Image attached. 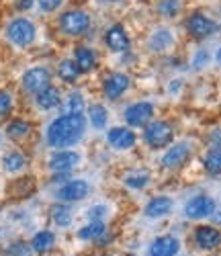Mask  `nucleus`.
<instances>
[{
  "instance_id": "1",
  "label": "nucleus",
  "mask_w": 221,
  "mask_h": 256,
  "mask_svg": "<svg viewBox=\"0 0 221 256\" xmlns=\"http://www.w3.org/2000/svg\"><path fill=\"white\" fill-rule=\"evenodd\" d=\"M86 130L84 115H62L48 127V144L52 148H68L74 146Z\"/></svg>"
},
{
  "instance_id": "2",
  "label": "nucleus",
  "mask_w": 221,
  "mask_h": 256,
  "mask_svg": "<svg viewBox=\"0 0 221 256\" xmlns=\"http://www.w3.org/2000/svg\"><path fill=\"white\" fill-rule=\"evenodd\" d=\"M172 138H174V130L168 121H152L144 132V140L152 148H164L172 142Z\"/></svg>"
},
{
  "instance_id": "3",
  "label": "nucleus",
  "mask_w": 221,
  "mask_h": 256,
  "mask_svg": "<svg viewBox=\"0 0 221 256\" xmlns=\"http://www.w3.org/2000/svg\"><path fill=\"white\" fill-rule=\"evenodd\" d=\"M60 27L66 35H84L90 27V16H88L84 10H68L60 16Z\"/></svg>"
},
{
  "instance_id": "4",
  "label": "nucleus",
  "mask_w": 221,
  "mask_h": 256,
  "mask_svg": "<svg viewBox=\"0 0 221 256\" xmlns=\"http://www.w3.org/2000/svg\"><path fill=\"white\" fill-rule=\"evenodd\" d=\"M6 37L18 48H27L33 44L35 39V27L27 18H14L12 23L6 27Z\"/></svg>"
},
{
  "instance_id": "5",
  "label": "nucleus",
  "mask_w": 221,
  "mask_h": 256,
  "mask_svg": "<svg viewBox=\"0 0 221 256\" xmlns=\"http://www.w3.org/2000/svg\"><path fill=\"white\" fill-rule=\"evenodd\" d=\"M215 211V201L207 195H196L192 197L186 207H184V213L188 220H203V218H211Z\"/></svg>"
},
{
  "instance_id": "6",
  "label": "nucleus",
  "mask_w": 221,
  "mask_h": 256,
  "mask_svg": "<svg viewBox=\"0 0 221 256\" xmlns=\"http://www.w3.org/2000/svg\"><path fill=\"white\" fill-rule=\"evenodd\" d=\"M50 82H52V74L48 68H31L25 72L23 76V88L27 92H41L43 88H48L50 86Z\"/></svg>"
},
{
  "instance_id": "7",
  "label": "nucleus",
  "mask_w": 221,
  "mask_h": 256,
  "mask_svg": "<svg viewBox=\"0 0 221 256\" xmlns=\"http://www.w3.org/2000/svg\"><path fill=\"white\" fill-rule=\"evenodd\" d=\"M186 31L192 35V37H211L215 31H217V25H215V20L205 16L203 12H194L188 16L186 20Z\"/></svg>"
},
{
  "instance_id": "8",
  "label": "nucleus",
  "mask_w": 221,
  "mask_h": 256,
  "mask_svg": "<svg viewBox=\"0 0 221 256\" xmlns=\"http://www.w3.org/2000/svg\"><path fill=\"white\" fill-rule=\"evenodd\" d=\"M154 117V104L152 102H134L125 109V121L134 127L148 125Z\"/></svg>"
},
{
  "instance_id": "9",
  "label": "nucleus",
  "mask_w": 221,
  "mask_h": 256,
  "mask_svg": "<svg viewBox=\"0 0 221 256\" xmlns=\"http://www.w3.org/2000/svg\"><path fill=\"white\" fill-rule=\"evenodd\" d=\"M106 142L115 148V150H129L134 148L138 138L129 127H110L106 132Z\"/></svg>"
},
{
  "instance_id": "10",
  "label": "nucleus",
  "mask_w": 221,
  "mask_h": 256,
  "mask_svg": "<svg viewBox=\"0 0 221 256\" xmlns=\"http://www.w3.org/2000/svg\"><path fill=\"white\" fill-rule=\"evenodd\" d=\"M88 193H90V186H88V182L82 180V178H74V180L66 182L60 188L58 197L62 201H66V203H72V201H82L84 197H88Z\"/></svg>"
},
{
  "instance_id": "11",
  "label": "nucleus",
  "mask_w": 221,
  "mask_h": 256,
  "mask_svg": "<svg viewBox=\"0 0 221 256\" xmlns=\"http://www.w3.org/2000/svg\"><path fill=\"white\" fill-rule=\"evenodd\" d=\"M194 242L203 250H215L221 246V232L215 226H198L194 230Z\"/></svg>"
},
{
  "instance_id": "12",
  "label": "nucleus",
  "mask_w": 221,
  "mask_h": 256,
  "mask_svg": "<svg viewBox=\"0 0 221 256\" xmlns=\"http://www.w3.org/2000/svg\"><path fill=\"white\" fill-rule=\"evenodd\" d=\"M190 146L186 142H180V144H174L170 150L164 154L162 158V164L164 168H180L188 158H190Z\"/></svg>"
},
{
  "instance_id": "13",
  "label": "nucleus",
  "mask_w": 221,
  "mask_h": 256,
  "mask_svg": "<svg viewBox=\"0 0 221 256\" xmlns=\"http://www.w3.org/2000/svg\"><path fill=\"white\" fill-rule=\"evenodd\" d=\"M127 88H129V78L125 74H121V72L108 74L104 78V82H102V90H104L106 98H110V100L119 98Z\"/></svg>"
},
{
  "instance_id": "14",
  "label": "nucleus",
  "mask_w": 221,
  "mask_h": 256,
  "mask_svg": "<svg viewBox=\"0 0 221 256\" xmlns=\"http://www.w3.org/2000/svg\"><path fill=\"white\" fill-rule=\"evenodd\" d=\"M180 250V242L174 236H160L152 242L150 256H176Z\"/></svg>"
},
{
  "instance_id": "15",
  "label": "nucleus",
  "mask_w": 221,
  "mask_h": 256,
  "mask_svg": "<svg viewBox=\"0 0 221 256\" xmlns=\"http://www.w3.org/2000/svg\"><path fill=\"white\" fill-rule=\"evenodd\" d=\"M80 162V156L76 152H70V150H62V152H56L50 160V168L54 170V172H68V170H72L76 164Z\"/></svg>"
},
{
  "instance_id": "16",
  "label": "nucleus",
  "mask_w": 221,
  "mask_h": 256,
  "mask_svg": "<svg viewBox=\"0 0 221 256\" xmlns=\"http://www.w3.org/2000/svg\"><path fill=\"white\" fill-rule=\"evenodd\" d=\"M104 41L113 52H125L129 48V35H127L123 25H113L110 27L106 31V35H104Z\"/></svg>"
},
{
  "instance_id": "17",
  "label": "nucleus",
  "mask_w": 221,
  "mask_h": 256,
  "mask_svg": "<svg viewBox=\"0 0 221 256\" xmlns=\"http://www.w3.org/2000/svg\"><path fill=\"white\" fill-rule=\"evenodd\" d=\"M35 96H37V98H35L37 106H39V109H43V111L56 109V106L60 104V100H62V94H60V90H58L56 86H52V84H50L48 88H43L41 92H37Z\"/></svg>"
},
{
  "instance_id": "18",
  "label": "nucleus",
  "mask_w": 221,
  "mask_h": 256,
  "mask_svg": "<svg viewBox=\"0 0 221 256\" xmlns=\"http://www.w3.org/2000/svg\"><path fill=\"white\" fill-rule=\"evenodd\" d=\"M170 209H172V199L170 197H154L146 205V216L152 218V220H158V218L168 216Z\"/></svg>"
},
{
  "instance_id": "19",
  "label": "nucleus",
  "mask_w": 221,
  "mask_h": 256,
  "mask_svg": "<svg viewBox=\"0 0 221 256\" xmlns=\"http://www.w3.org/2000/svg\"><path fill=\"white\" fill-rule=\"evenodd\" d=\"M74 62L80 72H90L96 68V54L90 48H78L74 54Z\"/></svg>"
},
{
  "instance_id": "20",
  "label": "nucleus",
  "mask_w": 221,
  "mask_h": 256,
  "mask_svg": "<svg viewBox=\"0 0 221 256\" xmlns=\"http://www.w3.org/2000/svg\"><path fill=\"white\" fill-rule=\"evenodd\" d=\"M54 244H56V236H54L52 232L43 230V232H39V234H35V236H33V240H31V250L43 254V252L52 250Z\"/></svg>"
},
{
  "instance_id": "21",
  "label": "nucleus",
  "mask_w": 221,
  "mask_h": 256,
  "mask_svg": "<svg viewBox=\"0 0 221 256\" xmlns=\"http://www.w3.org/2000/svg\"><path fill=\"white\" fill-rule=\"evenodd\" d=\"M203 164H205V168L209 170V172L221 174V144H215L211 150L205 154Z\"/></svg>"
},
{
  "instance_id": "22",
  "label": "nucleus",
  "mask_w": 221,
  "mask_h": 256,
  "mask_svg": "<svg viewBox=\"0 0 221 256\" xmlns=\"http://www.w3.org/2000/svg\"><path fill=\"white\" fill-rule=\"evenodd\" d=\"M58 74L64 82H76L80 76V68L76 66V62L72 60H64L60 66H58Z\"/></svg>"
},
{
  "instance_id": "23",
  "label": "nucleus",
  "mask_w": 221,
  "mask_h": 256,
  "mask_svg": "<svg viewBox=\"0 0 221 256\" xmlns=\"http://www.w3.org/2000/svg\"><path fill=\"white\" fill-rule=\"evenodd\" d=\"M6 134L12 140H23V138H27L31 134V125L27 121H23V119H14V121H10L6 125Z\"/></svg>"
},
{
  "instance_id": "24",
  "label": "nucleus",
  "mask_w": 221,
  "mask_h": 256,
  "mask_svg": "<svg viewBox=\"0 0 221 256\" xmlns=\"http://www.w3.org/2000/svg\"><path fill=\"white\" fill-rule=\"evenodd\" d=\"M150 46H152L154 52H164V50H168V48L172 46V35H170V31H166V29L156 31V33H154V37L150 39Z\"/></svg>"
},
{
  "instance_id": "25",
  "label": "nucleus",
  "mask_w": 221,
  "mask_h": 256,
  "mask_svg": "<svg viewBox=\"0 0 221 256\" xmlns=\"http://www.w3.org/2000/svg\"><path fill=\"white\" fill-rule=\"evenodd\" d=\"M2 164L8 172H18V170H23L25 164H27V158L20 154V152H8L4 158H2Z\"/></svg>"
},
{
  "instance_id": "26",
  "label": "nucleus",
  "mask_w": 221,
  "mask_h": 256,
  "mask_svg": "<svg viewBox=\"0 0 221 256\" xmlns=\"http://www.w3.org/2000/svg\"><path fill=\"white\" fill-rule=\"evenodd\" d=\"M102 234H104V224L102 222H92V224L84 226L78 232V238L80 240H96V238L102 236Z\"/></svg>"
},
{
  "instance_id": "27",
  "label": "nucleus",
  "mask_w": 221,
  "mask_h": 256,
  "mask_svg": "<svg viewBox=\"0 0 221 256\" xmlns=\"http://www.w3.org/2000/svg\"><path fill=\"white\" fill-rule=\"evenodd\" d=\"M88 117H90V123L92 127H96V130H102V127L106 125V109L102 104H92L90 109H88Z\"/></svg>"
},
{
  "instance_id": "28",
  "label": "nucleus",
  "mask_w": 221,
  "mask_h": 256,
  "mask_svg": "<svg viewBox=\"0 0 221 256\" xmlns=\"http://www.w3.org/2000/svg\"><path fill=\"white\" fill-rule=\"evenodd\" d=\"M52 218H54V222H56L60 228H66V226L72 224V211L66 207V205H56V207L52 209Z\"/></svg>"
},
{
  "instance_id": "29",
  "label": "nucleus",
  "mask_w": 221,
  "mask_h": 256,
  "mask_svg": "<svg viewBox=\"0 0 221 256\" xmlns=\"http://www.w3.org/2000/svg\"><path fill=\"white\" fill-rule=\"evenodd\" d=\"M84 111V98L80 92H72L66 100V115H82Z\"/></svg>"
},
{
  "instance_id": "30",
  "label": "nucleus",
  "mask_w": 221,
  "mask_h": 256,
  "mask_svg": "<svg viewBox=\"0 0 221 256\" xmlns=\"http://www.w3.org/2000/svg\"><path fill=\"white\" fill-rule=\"evenodd\" d=\"M158 10L164 16H176V14H178V10H180V2H178V0H162Z\"/></svg>"
},
{
  "instance_id": "31",
  "label": "nucleus",
  "mask_w": 221,
  "mask_h": 256,
  "mask_svg": "<svg viewBox=\"0 0 221 256\" xmlns=\"http://www.w3.org/2000/svg\"><path fill=\"white\" fill-rule=\"evenodd\" d=\"M148 180H150V176L146 172H136V174L125 176V184L131 188H144L148 184Z\"/></svg>"
},
{
  "instance_id": "32",
  "label": "nucleus",
  "mask_w": 221,
  "mask_h": 256,
  "mask_svg": "<svg viewBox=\"0 0 221 256\" xmlns=\"http://www.w3.org/2000/svg\"><path fill=\"white\" fill-rule=\"evenodd\" d=\"M12 109V94L8 90H0V117L8 115Z\"/></svg>"
},
{
  "instance_id": "33",
  "label": "nucleus",
  "mask_w": 221,
  "mask_h": 256,
  "mask_svg": "<svg viewBox=\"0 0 221 256\" xmlns=\"http://www.w3.org/2000/svg\"><path fill=\"white\" fill-rule=\"evenodd\" d=\"M41 10H46V12H54L56 8H60V4L64 2V0H37Z\"/></svg>"
},
{
  "instance_id": "34",
  "label": "nucleus",
  "mask_w": 221,
  "mask_h": 256,
  "mask_svg": "<svg viewBox=\"0 0 221 256\" xmlns=\"http://www.w3.org/2000/svg\"><path fill=\"white\" fill-rule=\"evenodd\" d=\"M106 213V207L104 205H96V207H92L90 211H88V216H90V220L92 222H100V218Z\"/></svg>"
},
{
  "instance_id": "35",
  "label": "nucleus",
  "mask_w": 221,
  "mask_h": 256,
  "mask_svg": "<svg viewBox=\"0 0 221 256\" xmlns=\"http://www.w3.org/2000/svg\"><path fill=\"white\" fill-rule=\"evenodd\" d=\"M8 254L10 256H29V248L25 244H14V246H10Z\"/></svg>"
},
{
  "instance_id": "36",
  "label": "nucleus",
  "mask_w": 221,
  "mask_h": 256,
  "mask_svg": "<svg viewBox=\"0 0 221 256\" xmlns=\"http://www.w3.org/2000/svg\"><path fill=\"white\" fill-rule=\"evenodd\" d=\"M207 62H209V54H207V52H198L196 58H194V66H196V68H203Z\"/></svg>"
},
{
  "instance_id": "37",
  "label": "nucleus",
  "mask_w": 221,
  "mask_h": 256,
  "mask_svg": "<svg viewBox=\"0 0 221 256\" xmlns=\"http://www.w3.org/2000/svg\"><path fill=\"white\" fill-rule=\"evenodd\" d=\"M211 218H213L217 224H221V211H213V216H211Z\"/></svg>"
},
{
  "instance_id": "38",
  "label": "nucleus",
  "mask_w": 221,
  "mask_h": 256,
  "mask_svg": "<svg viewBox=\"0 0 221 256\" xmlns=\"http://www.w3.org/2000/svg\"><path fill=\"white\" fill-rule=\"evenodd\" d=\"M31 6V0H23V2H18V8H29Z\"/></svg>"
},
{
  "instance_id": "39",
  "label": "nucleus",
  "mask_w": 221,
  "mask_h": 256,
  "mask_svg": "<svg viewBox=\"0 0 221 256\" xmlns=\"http://www.w3.org/2000/svg\"><path fill=\"white\" fill-rule=\"evenodd\" d=\"M215 60H217V62H219V64H221V48H219V50H217V54H215Z\"/></svg>"
},
{
  "instance_id": "40",
  "label": "nucleus",
  "mask_w": 221,
  "mask_h": 256,
  "mask_svg": "<svg viewBox=\"0 0 221 256\" xmlns=\"http://www.w3.org/2000/svg\"><path fill=\"white\" fill-rule=\"evenodd\" d=\"M102 2H115V0H102Z\"/></svg>"
}]
</instances>
